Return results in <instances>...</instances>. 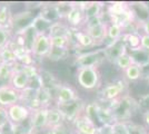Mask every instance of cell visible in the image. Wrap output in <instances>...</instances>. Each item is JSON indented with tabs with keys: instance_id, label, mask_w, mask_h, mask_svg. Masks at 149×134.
<instances>
[{
	"instance_id": "obj_17",
	"label": "cell",
	"mask_w": 149,
	"mask_h": 134,
	"mask_svg": "<svg viewBox=\"0 0 149 134\" xmlns=\"http://www.w3.org/2000/svg\"><path fill=\"white\" fill-rule=\"evenodd\" d=\"M65 117L62 115L61 111L59 109V107L57 105H51L48 109V128L47 130H51L54 128H57L59 125L65 124Z\"/></svg>"
},
{
	"instance_id": "obj_25",
	"label": "cell",
	"mask_w": 149,
	"mask_h": 134,
	"mask_svg": "<svg viewBox=\"0 0 149 134\" xmlns=\"http://www.w3.org/2000/svg\"><path fill=\"white\" fill-rule=\"evenodd\" d=\"M70 55V51L68 49H59V48H51L49 55H48V59L50 62H54V63H58V62H61L67 59Z\"/></svg>"
},
{
	"instance_id": "obj_26",
	"label": "cell",
	"mask_w": 149,
	"mask_h": 134,
	"mask_svg": "<svg viewBox=\"0 0 149 134\" xmlns=\"http://www.w3.org/2000/svg\"><path fill=\"white\" fill-rule=\"evenodd\" d=\"M15 72V64L3 63L0 66V81L1 82H9Z\"/></svg>"
},
{
	"instance_id": "obj_31",
	"label": "cell",
	"mask_w": 149,
	"mask_h": 134,
	"mask_svg": "<svg viewBox=\"0 0 149 134\" xmlns=\"http://www.w3.org/2000/svg\"><path fill=\"white\" fill-rule=\"evenodd\" d=\"M140 49L149 53V35L140 34Z\"/></svg>"
},
{
	"instance_id": "obj_1",
	"label": "cell",
	"mask_w": 149,
	"mask_h": 134,
	"mask_svg": "<svg viewBox=\"0 0 149 134\" xmlns=\"http://www.w3.org/2000/svg\"><path fill=\"white\" fill-rule=\"evenodd\" d=\"M102 73L100 67H79L76 68V83L87 92L98 91L101 87Z\"/></svg>"
},
{
	"instance_id": "obj_32",
	"label": "cell",
	"mask_w": 149,
	"mask_h": 134,
	"mask_svg": "<svg viewBox=\"0 0 149 134\" xmlns=\"http://www.w3.org/2000/svg\"><path fill=\"white\" fill-rule=\"evenodd\" d=\"M140 28L143 29V32H141V34H146V35H149V19L146 20V21H143V22H141V26H140Z\"/></svg>"
},
{
	"instance_id": "obj_20",
	"label": "cell",
	"mask_w": 149,
	"mask_h": 134,
	"mask_svg": "<svg viewBox=\"0 0 149 134\" xmlns=\"http://www.w3.org/2000/svg\"><path fill=\"white\" fill-rule=\"evenodd\" d=\"M123 75H124L125 79L127 82H129V83L137 82L143 77V67L140 65L134 63L127 69L123 72Z\"/></svg>"
},
{
	"instance_id": "obj_18",
	"label": "cell",
	"mask_w": 149,
	"mask_h": 134,
	"mask_svg": "<svg viewBox=\"0 0 149 134\" xmlns=\"http://www.w3.org/2000/svg\"><path fill=\"white\" fill-rule=\"evenodd\" d=\"M48 34L50 37H58V36H72V29L69 27L63 20H58L51 24L48 28Z\"/></svg>"
},
{
	"instance_id": "obj_15",
	"label": "cell",
	"mask_w": 149,
	"mask_h": 134,
	"mask_svg": "<svg viewBox=\"0 0 149 134\" xmlns=\"http://www.w3.org/2000/svg\"><path fill=\"white\" fill-rule=\"evenodd\" d=\"M107 27H108V22H101L99 25L88 28V29H84L85 32H87L89 34V36L96 41V44L100 46L104 45L107 39Z\"/></svg>"
},
{
	"instance_id": "obj_7",
	"label": "cell",
	"mask_w": 149,
	"mask_h": 134,
	"mask_svg": "<svg viewBox=\"0 0 149 134\" xmlns=\"http://www.w3.org/2000/svg\"><path fill=\"white\" fill-rule=\"evenodd\" d=\"M48 109L49 107H41L31 112L29 126L31 133L40 134L45 132L48 128Z\"/></svg>"
},
{
	"instance_id": "obj_4",
	"label": "cell",
	"mask_w": 149,
	"mask_h": 134,
	"mask_svg": "<svg viewBox=\"0 0 149 134\" xmlns=\"http://www.w3.org/2000/svg\"><path fill=\"white\" fill-rule=\"evenodd\" d=\"M10 125H22L25 122H29L31 111L27 105L22 103H17L7 109Z\"/></svg>"
},
{
	"instance_id": "obj_27",
	"label": "cell",
	"mask_w": 149,
	"mask_h": 134,
	"mask_svg": "<svg viewBox=\"0 0 149 134\" xmlns=\"http://www.w3.org/2000/svg\"><path fill=\"white\" fill-rule=\"evenodd\" d=\"M13 30L7 28H0V49L8 47L13 40Z\"/></svg>"
},
{
	"instance_id": "obj_23",
	"label": "cell",
	"mask_w": 149,
	"mask_h": 134,
	"mask_svg": "<svg viewBox=\"0 0 149 134\" xmlns=\"http://www.w3.org/2000/svg\"><path fill=\"white\" fill-rule=\"evenodd\" d=\"M72 45V36H58V37H51V46L52 48H59V49H71Z\"/></svg>"
},
{
	"instance_id": "obj_24",
	"label": "cell",
	"mask_w": 149,
	"mask_h": 134,
	"mask_svg": "<svg viewBox=\"0 0 149 134\" xmlns=\"http://www.w3.org/2000/svg\"><path fill=\"white\" fill-rule=\"evenodd\" d=\"M132 64H134V59H132V56H131V54L129 51H126L125 53H123V54L113 62V65H115L119 70H121V72L126 70Z\"/></svg>"
},
{
	"instance_id": "obj_22",
	"label": "cell",
	"mask_w": 149,
	"mask_h": 134,
	"mask_svg": "<svg viewBox=\"0 0 149 134\" xmlns=\"http://www.w3.org/2000/svg\"><path fill=\"white\" fill-rule=\"evenodd\" d=\"M84 114L87 116L90 121H93L95 124H99L100 123V117H99V105L97 103H86L85 109H84ZM99 126V125H98ZM101 128V126H100Z\"/></svg>"
},
{
	"instance_id": "obj_34",
	"label": "cell",
	"mask_w": 149,
	"mask_h": 134,
	"mask_svg": "<svg viewBox=\"0 0 149 134\" xmlns=\"http://www.w3.org/2000/svg\"><path fill=\"white\" fill-rule=\"evenodd\" d=\"M3 64V60H2V58H1V56H0V66Z\"/></svg>"
},
{
	"instance_id": "obj_2",
	"label": "cell",
	"mask_w": 149,
	"mask_h": 134,
	"mask_svg": "<svg viewBox=\"0 0 149 134\" xmlns=\"http://www.w3.org/2000/svg\"><path fill=\"white\" fill-rule=\"evenodd\" d=\"M106 60V55L102 49H93L81 53L74 58V64L76 68L79 67H100L101 63Z\"/></svg>"
},
{
	"instance_id": "obj_8",
	"label": "cell",
	"mask_w": 149,
	"mask_h": 134,
	"mask_svg": "<svg viewBox=\"0 0 149 134\" xmlns=\"http://www.w3.org/2000/svg\"><path fill=\"white\" fill-rule=\"evenodd\" d=\"M76 133L78 134H100L101 128L93 121H90L84 113H81L77 119H74L70 124Z\"/></svg>"
},
{
	"instance_id": "obj_5",
	"label": "cell",
	"mask_w": 149,
	"mask_h": 134,
	"mask_svg": "<svg viewBox=\"0 0 149 134\" xmlns=\"http://www.w3.org/2000/svg\"><path fill=\"white\" fill-rule=\"evenodd\" d=\"M51 37L47 32H38L37 37L35 39L33 46L31 48V54L32 56L38 59V58H47L51 51Z\"/></svg>"
},
{
	"instance_id": "obj_28",
	"label": "cell",
	"mask_w": 149,
	"mask_h": 134,
	"mask_svg": "<svg viewBox=\"0 0 149 134\" xmlns=\"http://www.w3.org/2000/svg\"><path fill=\"white\" fill-rule=\"evenodd\" d=\"M0 56L2 58L3 63H8V64H16L17 63V58H16V55H15V51L9 46L3 48V49H0Z\"/></svg>"
},
{
	"instance_id": "obj_30",
	"label": "cell",
	"mask_w": 149,
	"mask_h": 134,
	"mask_svg": "<svg viewBox=\"0 0 149 134\" xmlns=\"http://www.w3.org/2000/svg\"><path fill=\"white\" fill-rule=\"evenodd\" d=\"M7 125H10L8 112H7V109L0 106V131H2Z\"/></svg>"
},
{
	"instance_id": "obj_12",
	"label": "cell",
	"mask_w": 149,
	"mask_h": 134,
	"mask_svg": "<svg viewBox=\"0 0 149 134\" xmlns=\"http://www.w3.org/2000/svg\"><path fill=\"white\" fill-rule=\"evenodd\" d=\"M85 105H86V103L84 102L81 98H79V100H77L72 103H69L67 105H61V106H58V107L61 111L66 123L71 124L74 119H77L84 112Z\"/></svg>"
},
{
	"instance_id": "obj_14",
	"label": "cell",
	"mask_w": 149,
	"mask_h": 134,
	"mask_svg": "<svg viewBox=\"0 0 149 134\" xmlns=\"http://www.w3.org/2000/svg\"><path fill=\"white\" fill-rule=\"evenodd\" d=\"M129 9H130V6L127 5V2H123V1L110 2L107 7V13L110 18V22L121 18L123 16H125L128 13Z\"/></svg>"
},
{
	"instance_id": "obj_19",
	"label": "cell",
	"mask_w": 149,
	"mask_h": 134,
	"mask_svg": "<svg viewBox=\"0 0 149 134\" xmlns=\"http://www.w3.org/2000/svg\"><path fill=\"white\" fill-rule=\"evenodd\" d=\"M125 35V29L119 25H116V24H108V27H107V39L105 41V46L111 44L116 40H119V39L123 38V36Z\"/></svg>"
},
{
	"instance_id": "obj_6",
	"label": "cell",
	"mask_w": 149,
	"mask_h": 134,
	"mask_svg": "<svg viewBox=\"0 0 149 134\" xmlns=\"http://www.w3.org/2000/svg\"><path fill=\"white\" fill-rule=\"evenodd\" d=\"M100 98L104 102H115L125 95V85L121 81L111 82L100 87Z\"/></svg>"
},
{
	"instance_id": "obj_21",
	"label": "cell",
	"mask_w": 149,
	"mask_h": 134,
	"mask_svg": "<svg viewBox=\"0 0 149 134\" xmlns=\"http://www.w3.org/2000/svg\"><path fill=\"white\" fill-rule=\"evenodd\" d=\"M11 20H13V13L10 7L7 4H0V28L11 29Z\"/></svg>"
},
{
	"instance_id": "obj_16",
	"label": "cell",
	"mask_w": 149,
	"mask_h": 134,
	"mask_svg": "<svg viewBox=\"0 0 149 134\" xmlns=\"http://www.w3.org/2000/svg\"><path fill=\"white\" fill-rule=\"evenodd\" d=\"M78 5L84 10L85 13V18H93V17H98L102 15V9L104 6L99 1H87V2H78Z\"/></svg>"
},
{
	"instance_id": "obj_10",
	"label": "cell",
	"mask_w": 149,
	"mask_h": 134,
	"mask_svg": "<svg viewBox=\"0 0 149 134\" xmlns=\"http://www.w3.org/2000/svg\"><path fill=\"white\" fill-rule=\"evenodd\" d=\"M21 102V92L13 88L10 85L0 86V106L8 109L11 105Z\"/></svg>"
},
{
	"instance_id": "obj_11",
	"label": "cell",
	"mask_w": 149,
	"mask_h": 134,
	"mask_svg": "<svg viewBox=\"0 0 149 134\" xmlns=\"http://www.w3.org/2000/svg\"><path fill=\"white\" fill-rule=\"evenodd\" d=\"M21 67H22V65L19 63L15 64V72H13L11 78L9 79V82L7 83L13 88L17 89L18 92H22L25 89L29 88L31 84V79L21 70Z\"/></svg>"
},
{
	"instance_id": "obj_3",
	"label": "cell",
	"mask_w": 149,
	"mask_h": 134,
	"mask_svg": "<svg viewBox=\"0 0 149 134\" xmlns=\"http://www.w3.org/2000/svg\"><path fill=\"white\" fill-rule=\"evenodd\" d=\"M79 94L77 89L70 84H60L57 86L56 94L54 96V102L57 106L67 105L69 103H72L79 100Z\"/></svg>"
},
{
	"instance_id": "obj_9",
	"label": "cell",
	"mask_w": 149,
	"mask_h": 134,
	"mask_svg": "<svg viewBox=\"0 0 149 134\" xmlns=\"http://www.w3.org/2000/svg\"><path fill=\"white\" fill-rule=\"evenodd\" d=\"M63 21L72 29V30H77V29H82V27L85 25V13L84 10L78 5V2H74V5L71 7V9L69 10L67 16L65 17Z\"/></svg>"
},
{
	"instance_id": "obj_29",
	"label": "cell",
	"mask_w": 149,
	"mask_h": 134,
	"mask_svg": "<svg viewBox=\"0 0 149 134\" xmlns=\"http://www.w3.org/2000/svg\"><path fill=\"white\" fill-rule=\"evenodd\" d=\"M44 134H71V130L67 126V123L59 125L57 128H54L51 130H46L45 132H42Z\"/></svg>"
},
{
	"instance_id": "obj_13",
	"label": "cell",
	"mask_w": 149,
	"mask_h": 134,
	"mask_svg": "<svg viewBox=\"0 0 149 134\" xmlns=\"http://www.w3.org/2000/svg\"><path fill=\"white\" fill-rule=\"evenodd\" d=\"M72 43L77 45V47L86 49V51H93L98 45L93 40L87 32L84 29H77L72 30Z\"/></svg>"
},
{
	"instance_id": "obj_33",
	"label": "cell",
	"mask_w": 149,
	"mask_h": 134,
	"mask_svg": "<svg viewBox=\"0 0 149 134\" xmlns=\"http://www.w3.org/2000/svg\"><path fill=\"white\" fill-rule=\"evenodd\" d=\"M143 121L145 123V125L149 128V109H147L143 114Z\"/></svg>"
}]
</instances>
